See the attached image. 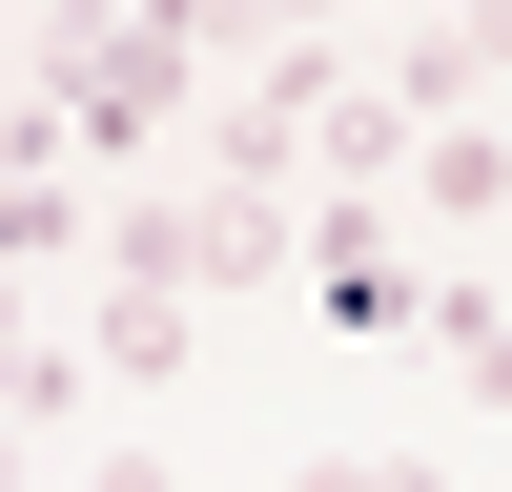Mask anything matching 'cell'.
Here are the masks:
<instances>
[{
	"mask_svg": "<svg viewBox=\"0 0 512 492\" xmlns=\"http://www.w3.org/2000/svg\"><path fill=\"white\" fill-rule=\"evenodd\" d=\"M41 103H62V164L123 205L205 103H226V82H205V41H185V21H62V41H41Z\"/></svg>",
	"mask_w": 512,
	"mask_h": 492,
	"instance_id": "1",
	"label": "cell"
},
{
	"mask_svg": "<svg viewBox=\"0 0 512 492\" xmlns=\"http://www.w3.org/2000/svg\"><path fill=\"white\" fill-rule=\"evenodd\" d=\"M308 308H328V328H410V308H431V267H410L390 205H328V185H308Z\"/></svg>",
	"mask_w": 512,
	"mask_h": 492,
	"instance_id": "2",
	"label": "cell"
},
{
	"mask_svg": "<svg viewBox=\"0 0 512 492\" xmlns=\"http://www.w3.org/2000/svg\"><path fill=\"white\" fill-rule=\"evenodd\" d=\"M185 287H308V205H267V185H185Z\"/></svg>",
	"mask_w": 512,
	"mask_h": 492,
	"instance_id": "3",
	"label": "cell"
},
{
	"mask_svg": "<svg viewBox=\"0 0 512 492\" xmlns=\"http://www.w3.org/2000/svg\"><path fill=\"white\" fill-rule=\"evenodd\" d=\"M410 226H431V246L512 226V103H472V123H431V144H410Z\"/></svg>",
	"mask_w": 512,
	"mask_h": 492,
	"instance_id": "4",
	"label": "cell"
},
{
	"mask_svg": "<svg viewBox=\"0 0 512 492\" xmlns=\"http://www.w3.org/2000/svg\"><path fill=\"white\" fill-rule=\"evenodd\" d=\"M185 287H103V328H82V369H103V390H164V369H185Z\"/></svg>",
	"mask_w": 512,
	"mask_h": 492,
	"instance_id": "5",
	"label": "cell"
},
{
	"mask_svg": "<svg viewBox=\"0 0 512 492\" xmlns=\"http://www.w3.org/2000/svg\"><path fill=\"white\" fill-rule=\"evenodd\" d=\"M410 328H431V349H451V369H472V390L512 410V308H492L472 267H431V308H410Z\"/></svg>",
	"mask_w": 512,
	"mask_h": 492,
	"instance_id": "6",
	"label": "cell"
},
{
	"mask_svg": "<svg viewBox=\"0 0 512 492\" xmlns=\"http://www.w3.org/2000/svg\"><path fill=\"white\" fill-rule=\"evenodd\" d=\"M82 492H185V472H164V431H103V451H82Z\"/></svg>",
	"mask_w": 512,
	"mask_h": 492,
	"instance_id": "7",
	"label": "cell"
},
{
	"mask_svg": "<svg viewBox=\"0 0 512 492\" xmlns=\"http://www.w3.org/2000/svg\"><path fill=\"white\" fill-rule=\"evenodd\" d=\"M41 349H62V328H41V308H21V267H0V390H21Z\"/></svg>",
	"mask_w": 512,
	"mask_h": 492,
	"instance_id": "8",
	"label": "cell"
},
{
	"mask_svg": "<svg viewBox=\"0 0 512 492\" xmlns=\"http://www.w3.org/2000/svg\"><path fill=\"white\" fill-rule=\"evenodd\" d=\"M287 492H390V472H287Z\"/></svg>",
	"mask_w": 512,
	"mask_h": 492,
	"instance_id": "9",
	"label": "cell"
},
{
	"mask_svg": "<svg viewBox=\"0 0 512 492\" xmlns=\"http://www.w3.org/2000/svg\"><path fill=\"white\" fill-rule=\"evenodd\" d=\"M0 492H21V431H0Z\"/></svg>",
	"mask_w": 512,
	"mask_h": 492,
	"instance_id": "10",
	"label": "cell"
},
{
	"mask_svg": "<svg viewBox=\"0 0 512 492\" xmlns=\"http://www.w3.org/2000/svg\"><path fill=\"white\" fill-rule=\"evenodd\" d=\"M390 492H451V472H390Z\"/></svg>",
	"mask_w": 512,
	"mask_h": 492,
	"instance_id": "11",
	"label": "cell"
}]
</instances>
